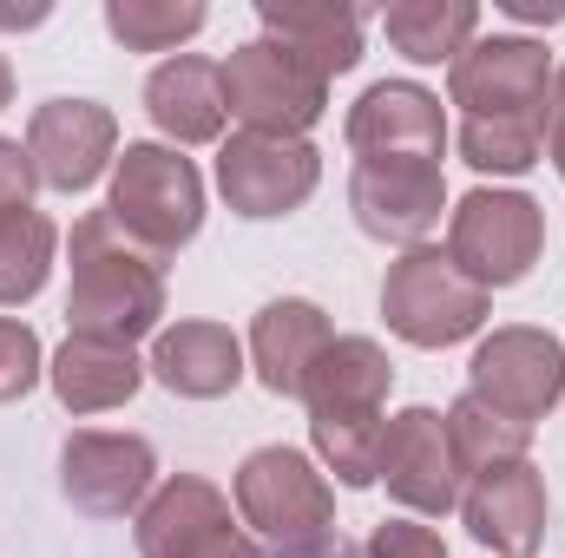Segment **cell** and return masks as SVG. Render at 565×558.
<instances>
[{"label": "cell", "instance_id": "obj_1", "mask_svg": "<svg viewBox=\"0 0 565 558\" xmlns=\"http://www.w3.org/2000/svg\"><path fill=\"white\" fill-rule=\"evenodd\" d=\"M164 315V264L119 230L113 211H86L73 224V289H66V329L79 342L132 348Z\"/></svg>", "mask_w": 565, "mask_h": 558}, {"label": "cell", "instance_id": "obj_2", "mask_svg": "<svg viewBox=\"0 0 565 558\" xmlns=\"http://www.w3.org/2000/svg\"><path fill=\"white\" fill-rule=\"evenodd\" d=\"M231 493L264 552H316L335 539V486L296 447H257L237 466Z\"/></svg>", "mask_w": 565, "mask_h": 558}, {"label": "cell", "instance_id": "obj_3", "mask_svg": "<svg viewBox=\"0 0 565 558\" xmlns=\"http://www.w3.org/2000/svg\"><path fill=\"white\" fill-rule=\"evenodd\" d=\"M119 230L145 244L158 264L178 257L198 224H204V178L191 158H178V144H126L113 164V204Z\"/></svg>", "mask_w": 565, "mask_h": 558}, {"label": "cell", "instance_id": "obj_4", "mask_svg": "<svg viewBox=\"0 0 565 558\" xmlns=\"http://www.w3.org/2000/svg\"><path fill=\"white\" fill-rule=\"evenodd\" d=\"M540 250H546V217L526 191H473L447 217V264L487 296L533 277Z\"/></svg>", "mask_w": 565, "mask_h": 558}, {"label": "cell", "instance_id": "obj_5", "mask_svg": "<svg viewBox=\"0 0 565 558\" xmlns=\"http://www.w3.org/2000/svg\"><path fill=\"white\" fill-rule=\"evenodd\" d=\"M487 289L467 282L440 250H408L402 264H388V282H382V315L402 342L415 348H454L467 335H480L487 322Z\"/></svg>", "mask_w": 565, "mask_h": 558}, {"label": "cell", "instance_id": "obj_6", "mask_svg": "<svg viewBox=\"0 0 565 558\" xmlns=\"http://www.w3.org/2000/svg\"><path fill=\"white\" fill-rule=\"evenodd\" d=\"M224 112L244 132H270V139H302L322 112H329V86L296 66L277 40H244L224 66Z\"/></svg>", "mask_w": 565, "mask_h": 558}, {"label": "cell", "instance_id": "obj_7", "mask_svg": "<svg viewBox=\"0 0 565 558\" xmlns=\"http://www.w3.org/2000/svg\"><path fill=\"white\" fill-rule=\"evenodd\" d=\"M447 93L467 119H540L553 99V53L526 33H487L447 66Z\"/></svg>", "mask_w": 565, "mask_h": 558}, {"label": "cell", "instance_id": "obj_8", "mask_svg": "<svg viewBox=\"0 0 565 558\" xmlns=\"http://www.w3.org/2000/svg\"><path fill=\"white\" fill-rule=\"evenodd\" d=\"M139 558H264L204 473H171L139 506Z\"/></svg>", "mask_w": 565, "mask_h": 558}, {"label": "cell", "instance_id": "obj_9", "mask_svg": "<svg viewBox=\"0 0 565 558\" xmlns=\"http://www.w3.org/2000/svg\"><path fill=\"white\" fill-rule=\"evenodd\" d=\"M467 395L513 420H546L565 395V348L546 329H493L467 362Z\"/></svg>", "mask_w": 565, "mask_h": 558}, {"label": "cell", "instance_id": "obj_10", "mask_svg": "<svg viewBox=\"0 0 565 558\" xmlns=\"http://www.w3.org/2000/svg\"><path fill=\"white\" fill-rule=\"evenodd\" d=\"M322 178V151L309 139H270V132H237L217 151V191L237 217L264 224V217H289L296 204H309Z\"/></svg>", "mask_w": 565, "mask_h": 558}, {"label": "cell", "instance_id": "obj_11", "mask_svg": "<svg viewBox=\"0 0 565 558\" xmlns=\"http://www.w3.org/2000/svg\"><path fill=\"white\" fill-rule=\"evenodd\" d=\"M349 211H355V224L375 244L422 250V237L440 230V211H447L440 164H422V158H355V171H349Z\"/></svg>", "mask_w": 565, "mask_h": 558}, {"label": "cell", "instance_id": "obj_12", "mask_svg": "<svg viewBox=\"0 0 565 558\" xmlns=\"http://www.w3.org/2000/svg\"><path fill=\"white\" fill-rule=\"evenodd\" d=\"M158 480V453L145 433H66L60 447V493L86 513V519H126L151 500Z\"/></svg>", "mask_w": 565, "mask_h": 558}, {"label": "cell", "instance_id": "obj_13", "mask_svg": "<svg viewBox=\"0 0 565 558\" xmlns=\"http://www.w3.org/2000/svg\"><path fill=\"white\" fill-rule=\"evenodd\" d=\"M26 158L46 191H86L119 164V119L99 99H46L26 119Z\"/></svg>", "mask_w": 565, "mask_h": 558}, {"label": "cell", "instance_id": "obj_14", "mask_svg": "<svg viewBox=\"0 0 565 558\" xmlns=\"http://www.w3.org/2000/svg\"><path fill=\"white\" fill-rule=\"evenodd\" d=\"M395 506L408 513H454L460 506V466H454V447H447V420L434 408H402V415L382 427V473Z\"/></svg>", "mask_w": 565, "mask_h": 558}, {"label": "cell", "instance_id": "obj_15", "mask_svg": "<svg viewBox=\"0 0 565 558\" xmlns=\"http://www.w3.org/2000/svg\"><path fill=\"white\" fill-rule=\"evenodd\" d=\"M460 519L480 546H493L500 558H533L546 546V480L533 460L493 466L460 493Z\"/></svg>", "mask_w": 565, "mask_h": 558}, {"label": "cell", "instance_id": "obj_16", "mask_svg": "<svg viewBox=\"0 0 565 558\" xmlns=\"http://www.w3.org/2000/svg\"><path fill=\"white\" fill-rule=\"evenodd\" d=\"M349 144L362 158H422V164H440V144H447L440 99L427 86H415V79H382V86H369L349 106Z\"/></svg>", "mask_w": 565, "mask_h": 558}, {"label": "cell", "instance_id": "obj_17", "mask_svg": "<svg viewBox=\"0 0 565 558\" xmlns=\"http://www.w3.org/2000/svg\"><path fill=\"white\" fill-rule=\"evenodd\" d=\"M388 388H395L388 348L369 342V335H335L316 355V368L302 382V401H309V420H375Z\"/></svg>", "mask_w": 565, "mask_h": 558}, {"label": "cell", "instance_id": "obj_18", "mask_svg": "<svg viewBox=\"0 0 565 558\" xmlns=\"http://www.w3.org/2000/svg\"><path fill=\"white\" fill-rule=\"evenodd\" d=\"M257 20H264V40H277L322 86L362 60V13L355 7H335V0H282L277 7V0H264Z\"/></svg>", "mask_w": 565, "mask_h": 558}, {"label": "cell", "instance_id": "obj_19", "mask_svg": "<svg viewBox=\"0 0 565 558\" xmlns=\"http://www.w3.org/2000/svg\"><path fill=\"white\" fill-rule=\"evenodd\" d=\"M145 375H158L171 395L184 401H217L244 382V348L224 322H178L151 342V362Z\"/></svg>", "mask_w": 565, "mask_h": 558}, {"label": "cell", "instance_id": "obj_20", "mask_svg": "<svg viewBox=\"0 0 565 558\" xmlns=\"http://www.w3.org/2000/svg\"><path fill=\"white\" fill-rule=\"evenodd\" d=\"M329 342H335L329 315L316 302H302V296H282V302H270L257 315V329H250V368H257V382L270 395L302 401V382H309V368H316V355Z\"/></svg>", "mask_w": 565, "mask_h": 558}, {"label": "cell", "instance_id": "obj_21", "mask_svg": "<svg viewBox=\"0 0 565 558\" xmlns=\"http://www.w3.org/2000/svg\"><path fill=\"white\" fill-rule=\"evenodd\" d=\"M145 112L171 144L224 139V73L198 53H178L145 79Z\"/></svg>", "mask_w": 565, "mask_h": 558}, {"label": "cell", "instance_id": "obj_22", "mask_svg": "<svg viewBox=\"0 0 565 558\" xmlns=\"http://www.w3.org/2000/svg\"><path fill=\"white\" fill-rule=\"evenodd\" d=\"M53 395L66 415H106V408H126L145 382V362L132 348H106V342H79L66 335V348L53 355Z\"/></svg>", "mask_w": 565, "mask_h": 558}, {"label": "cell", "instance_id": "obj_23", "mask_svg": "<svg viewBox=\"0 0 565 558\" xmlns=\"http://www.w3.org/2000/svg\"><path fill=\"white\" fill-rule=\"evenodd\" d=\"M382 26H388V46L402 53V60H415V66H454L467 46H473V33H480V7L473 0H395L388 13H382Z\"/></svg>", "mask_w": 565, "mask_h": 558}, {"label": "cell", "instance_id": "obj_24", "mask_svg": "<svg viewBox=\"0 0 565 558\" xmlns=\"http://www.w3.org/2000/svg\"><path fill=\"white\" fill-rule=\"evenodd\" d=\"M440 420H447V447H454L460 480H480V473H493V466H513V460H526V447H533V427H526V420L487 408L480 395H460Z\"/></svg>", "mask_w": 565, "mask_h": 558}, {"label": "cell", "instance_id": "obj_25", "mask_svg": "<svg viewBox=\"0 0 565 558\" xmlns=\"http://www.w3.org/2000/svg\"><path fill=\"white\" fill-rule=\"evenodd\" d=\"M204 0H106V33L126 53H171L191 33H204Z\"/></svg>", "mask_w": 565, "mask_h": 558}, {"label": "cell", "instance_id": "obj_26", "mask_svg": "<svg viewBox=\"0 0 565 558\" xmlns=\"http://www.w3.org/2000/svg\"><path fill=\"white\" fill-rule=\"evenodd\" d=\"M53 250H60L53 217H40V211L0 217V309L33 302V296L46 289V277H53Z\"/></svg>", "mask_w": 565, "mask_h": 558}, {"label": "cell", "instance_id": "obj_27", "mask_svg": "<svg viewBox=\"0 0 565 558\" xmlns=\"http://www.w3.org/2000/svg\"><path fill=\"white\" fill-rule=\"evenodd\" d=\"M460 158L493 178H520L546 158V112L540 119H460Z\"/></svg>", "mask_w": 565, "mask_h": 558}, {"label": "cell", "instance_id": "obj_28", "mask_svg": "<svg viewBox=\"0 0 565 558\" xmlns=\"http://www.w3.org/2000/svg\"><path fill=\"white\" fill-rule=\"evenodd\" d=\"M382 427L388 420H309V433H316V453H322V466L342 480V486H375V473H382Z\"/></svg>", "mask_w": 565, "mask_h": 558}, {"label": "cell", "instance_id": "obj_29", "mask_svg": "<svg viewBox=\"0 0 565 558\" xmlns=\"http://www.w3.org/2000/svg\"><path fill=\"white\" fill-rule=\"evenodd\" d=\"M46 375V355H40V335L13 315H0V401H26Z\"/></svg>", "mask_w": 565, "mask_h": 558}, {"label": "cell", "instance_id": "obj_30", "mask_svg": "<svg viewBox=\"0 0 565 558\" xmlns=\"http://www.w3.org/2000/svg\"><path fill=\"white\" fill-rule=\"evenodd\" d=\"M362 558H447V546H440V533H427L415 519H382L369 533Z\"/></svg>", "mask_w": 565, "mask_h": 558}, {"label": "cell", "instance_id": "obj_31", "mask_svg": "<svg viewBox=\"0 0 565 558\" xmlns=\"http://www.w3.org/2000/svg\"><path fill=\"white\" fill-rule=\"evenodd\" d=\"M33 158H26V144L0 139V217H20V211H33L26 197H33Z\"/></svg>", "mask_w": 565, "mask_h": 558}, {"label": "cell", "instance_id": "obj_32", "mask_svg": "<svg viewBox=\"0 0 565 558\" xmlns=\"http://www.w3.org/2000/svg\"><path fill=\"white\" fill-rule=\"evenodd\" d=\"M546 151L565 178V66H553V99H546Z\"/></svg>", "mask_w": 565, "mask_h": 558}, {"label": "cell", "instance_id": "obj_33", "mask_svg": "<svg viewBox=\"0 0 565 558\" xmlns=\"http://www.w3.org/2000/svg\"><path fill=\"white\" fill-rule=\"evenodd\" d=\"M507 20H546V26H559L565 0H507Z\"/></svg>", "mask_w": 565, "mask_h": 558}, {"label": "cell", "instance_id": "obj_34", "mask_svg": "<svg viewBox=\"0 0 565 558\" xmlns=\"http://www.w3.org/2000/svg\"><path fill=\"white\" fill-rule=\"evenodd\" d=\"M46 7H0V26H40Z\"/></svg>", "mask_w": 565, "mask_h": 558}, {"label": "cell", "instance_id": "obj_35", "mask_svg": "<svg viewBox=\"0 0 565 558\" xmlns=\"http://www.w3.org/2000/svg\"><path fill=\"white\" fill-rule=\"evenodd\" d=\"M264 558H362V552H349L342 539H329V546H316V552H264Z\"/></svg>", "mask_w": 565, "mask_h": 558}, {"label": "cell", "instance_id": "obj_36", "mask_svg": "<svg viewBox=\"0 0 565 558\" xmlns=\"http://www.w3.org/2000/svg\"><path fill=\"white\" fill-rule=\"evenodd\" d=\"M0 106H13V66L0 60Z\"/></svg>", "mask_w": 565, "mask_h": 558}]
</instances>
